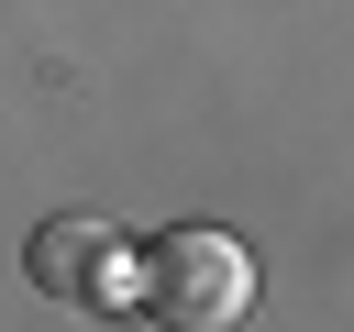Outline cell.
Instances as JSON below:
<instances>
[{"label": "cell", "instance_id": "cell-1", "mask_svg": "<svg viewBox=\"0 0 354 332\" xmlns=\"http://www.w3.org/2000/svg\"><path fill=\"white\" fill-rule=\"evenodd\" d=\"M133 299H144L155 332H232V321L254 310V255H243L232 232H210V221L155 232V243L133 255Z\"/></svg>", "mask_w": 354, "mask_h": 332}, {"label": "cell", "instance_id": "cell-2", "mask_svg": "<svg viewBox=\"0 0 354 332\" xmlns=\"http://www.w3.org/2000/svg\"><path fill=\"white\" fill-rule=\"evenodd\" d=\"M22 266H33V288H44V299L100 310V299H111V277H122V232H111L100 210H44V221H33V243H22Z\"/></svg>", "mask_w": 354, "mask_h": 332}]
</instances>
